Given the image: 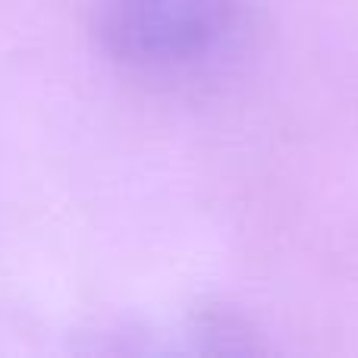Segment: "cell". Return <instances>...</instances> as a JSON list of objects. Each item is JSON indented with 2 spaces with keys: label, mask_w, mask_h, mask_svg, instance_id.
<instances>
[{
  "label": "cell",
  "mask_w": 358,
  "mask_h": 358,
  "mask_svg": "<svg viewBox=\"0 0 358 358\" xmlns=\"http://www.w3.org/2000/svg\"><path fill=\"white\" fill-rule=\"evenodd\" d=\"M98 48L123 69L176 79L223 50L239 0H82Z\"/></svg>",
  "instance_id": "obj_1"
}]
</instances>
